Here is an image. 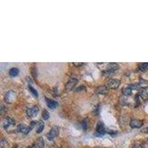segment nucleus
<instances>
[{"mask_svg": "<svg viewBox=\"0 0 148 148\" xmlns=\"http://www.w3.org/2000/svg\"><path fill=\"white\" fill-rule=\"evenodd\" d=\"M118 64L116 63H110L108 64L107 67H106V69L103 70V75L105 76H110L113 73H114L118 69Z\"/></svg>", "mask_w": 148, "mask_h": 148, "instance_id": "obj_1", "label": "nucleus"}, {"mask_svg": "<svg viewBox=\"0 0 148 148\" xmlns=\"http://www.w3.org/2000/svg\"><path fill=\"white\" fill-rule=\"evenodd\" d=\"M59 134V127L57 126H53L49 131L48 134L47 135V139L50 141L54 139L56 137H57Z\"/></svg>", "mask_w": 148, "mask_h": 148, "instance_id": "obj_2", "label": "nucleus"}, {"mask_svg": "<svg viewBox=\"0 0 148 148\" xmlns=\"http://www.w3.org/2000/svg\"><path fill=\"white\" fill-rule=\"evenodd\" d=\"M106 132H107V130L104 128L103 123L102 121H98V123L97 124V126H96L95 135L101 137V136H103L106 133Z\"/></svg>", "mask_w": 148, "mask_h": 148, "instance_id": "obj_3", "label": "nucleus"}, {"mask_svg": "<svg viewBox=\"0 0 148 148\" xmlns=\"http://www.w3.org/2000/svg\"><path fill=\"white\" fill-rule=\"evenodd\" d=\"M16 94L14 90H9L5 96V101L7 104L13 103L16 100Z\"/></svg>", "mask_w": 148, "mask_h": 148, "instance_id": "obj_4", "label": "nucleus"}, {"mask_svg": "<svg viewBox=\"0 0 148 148\" xmlns=\"http://www.w3.org/2000/svg\"><path fill=\"white\" fill-rule=\"evenodd\" d=\"M120 85V81L118 79H111L110 80H108L107 82V84H106V87L107 88L113 89V90H115V89H117Z\"/></svg>", "mask_w": 148, "mask_h": 148, "instance_id": "obj_5", "label": "nucleus"}, {"mask_svg": "<svg viewBox=\"0 0 148 148\" xmlns=\"http://www.w3.org/2000/svg\"><path fill=\"white\" fill-rule=\"evenodd\" d=\"M31 130V127L29 126L24 125V124H20L17 127V130L23 134H28Z\"/></svg>", "mask_w": 148, "mask_h": 148, "instance_id": "obj_6", "label": "nucleus"}, {"mask_svg": "<svg viewBox=\"0 0 148 148\" xmlns=\"http://www.w3.org/2000/svg\"><path fill=\"white\" fill-rule=\"evenodd\" d=\"M39 111V107H38L37 106H34V107H33L32 108H28V109L27 110V111H26V113H27L28 116L30 117V118H31V117L36 116V115L38 114Z\"/></svg>", "mask_w": 148, "mask_h": 148, "instance_id": "obj_7", "label": "nucleus"}, {"mask_svg": "<svg viewBox=\"0 0 148 148\" xmlns=\"http://www.w3.org/2000/svg\"><path fill=\"white\" fill-rule=\"evenodd\" d=\"M139 95L140 96L141 100H144V101L148 100V87H144L140 89Z\"/></svg>", "mask_w": 148, "mask_h": 148, "instance_id": "obj_8", "label": "nucleus"}, {"mask_svg": "<svg viewBox=\"0 0 148 148\" xmlns=\"http://www.w3.org/2000/svg\"><path fill=\"white\" fill-rule=\"evenodd\" d=\"M78 84V79H70L69 81L67 82L65 85V89L67 90H70L73 88L74 87Z\"/></svg>", "mask_w": 148, "mask_h": 148, "instance_id": "obj_9", "label": "nucleus"}, {"mask_svg": "<svg viewBox=\"0 0 148 148\" xmlns=\"http://www.w3.org/2000/svg\"><path fill=\"white\" fill-rule=\"evenodd\" d=\"M142 125H143V121L138 119H133L130 123V126L132 128H140L141 127H142Z\"/></svg>", "mask_w": 148, "mask_h": 148, "instance_id": "obj_10", "label": "nucleus"}, {"mask_svg": "<svg viewBox=\"0 0 148 148\" xmlns=\"http://www.w3.org/2000/svg\"><path fill=\"white\" fill-rule=\"evenodd\" d=\"M15 125V120L14 118H10V117H7L5 119V121L4 122V127L5 129L7 130L9 127H13Z\"/></svg>", "mask_w": 148, "mask_h": 148, "instance_id": "obj_11", "label": "nucleus"}, {"mask_svg": "<svg viewBox=\"0 0 148 148\" xmlns=\"http://www.w3.org/2000/svg\"><path fill=\"white\" fill-rule=\"evenodd\" d=\"M44 146V141L42 137H39L37 140L34 142L33 147L35 148H43Z\"/></svg>", "mask_w": 148, "mask_h": 148, "instance_id": "obj_12", "label": "nucleus"}, {"mask_svg": "<svg viewBox=\"0 0 148 148\" xmlns=\"http://www.w3.org/2000/svg\"><path fill=\"white\" fill-rule=\"evenodd\" d=\"M45 101L47 102V105L51 109H55L58 106V102L54 101V100H51V99H49L47 98H45Z\"/></svg>", "mask_w": 148, "mask_h": 148, "instance_id": "obj_13", "label": "nucleus"}, {"mask_svg": "<svg viewBox=\"0 0 148 148\" xmlns=\"http://www.w3.org/2000/svg\"><path fill=\"white\" fill-rule=\"evenodd\" d=\"M108 92V88L106 86H99L96 90V93L98 94H107Z\"/></svg>", "mask_w": 148, "mask_h": 148, "instance_id": "obj_14", "label": "nucleus"}, {"mask_svg": "<svg viewBox=\"0 0 148 148\" xmlns=\"http://www.w3.org/2000/svg\"><path fill=\"white\" fill-rule=\"evenodd\" d=\"M89 125H90V123H89V120L88 118H85L84 120H83L81 123L79 124L80 127L81 128V130H88V128L89 127Z\"/></svg>", "mask_w": 148, "mask_h": 148, "instance_id": "obj_15", "label": "nucleus"}, {"mask_svg": "<svg viewBox=\"0 0 148 148\" xmlns=\"http://www.w3.org/2000/svg\"><path fill=\"white\" fill-rule=\"evenodd\" d=\"M44 123L42 121H40L38 122L36 126V133H41L43 130H44Z\"/></svg>", "mask_w": 148, "mask_h": 148, "instance_id": "obj_16", "label": "nucleus"}, {"mask_svg": "<svg viewBox=\"0 0 148 148\" xmlns=\"http://www.w3.org/2000/svg\"><path fill=\"white\" fill-rule=\"evenodd\" d=\"M19 73V69L17 67H13L9 71V74L11 76H13V77H15V76H18Z\"/></svg>", "mask_w": 148, "mask_h": 148, "instance_id": "obj_17", "label": "nucleus"}, {"mask_svg": "<svg viewBox=\"0 0 148 148\" xmlns=\"http://www.w3.org/2000/svg\"><path fill=\"white\" fill-rule=\"evenodd\" d=\"M148 69V62H144V63H141L139 65V70L140 71H145Z\"/></svg>", "mask_w": 148, "mask_h": 148, "instance_id": "obj_18", "label": "nucleus"}, {"mask_svg": "<svg viewBox=\"0 0 148 148\" xmlns=\"http://www.w3.org/2000/svg\"><path fill=\"white\" fill-rule=\"evenodd\" d=\"M132 89L130 88V87L128 88H126L123 89L122 90V93L125 96H130L132 94Z\"/></svg>", "mask_w": 148, "mask_h": 148, "instance_id": "obj_19", "label": "nucleus"}, {"mask_svg": "<svg viewBox=\"0 0 148 148\" xmlns=\"http://www.w3.org/2000/svg\"><path fill=\"white\" fill-rule=\"evenodd\" d=\"M28 88H29L30 91L31 92V93H32L33 96H35L36 98H38L39 94H38V92L36 91V90L33 88L32 87V85H31V84H29V85H28Z\"/></svg>", "mask_w": 148, "mask_h": 148, "instance_id": "obj_20", "label": "nucleus"}, {"mask_svg": "<svg viewBox=\"0 0 148 148\" xmlns=\"http://www.w3.org/2000/svg\"><path fill=\"white\" fill-rule=\"evenodd\" d=\"M49 118H50V113H49V112L47 110H44L43 111V113H42V118L44 119V120H47Z\"/></svg>", "mask_w": 148, "mask_h": 148, "instance_id": "obj_21", "label": "nucleus"}, {"mask_svg": "<svg viewBox=\"0 0 148 148\" xmlns=\"http://www.w3.org/2000/svg\"><path fill=\"white\" fill-rule=\"evenodd\" d=\"M129 87L132 89V90H139V89H141V87L139 83H138V84H133L130 85Z\"/></svg>", "mask_w": 148, "mask_h": 148, "instance_id": "obj_22", "label": "nucleus"}, {"mask_svg": "<svg viewBox=\"0 0 148 148\" xmlns=\"http://www.w3.org/2000/svg\"><path fill=\"white\" fill-rule=\"evenodd\" d=\"M85 90H86L85 87L83 86V85H81V86H79V88H77L74 91H75L76 93H79V92H83V91H85Z\"/></svg>", "mask_w": 148, "mask_h": 148, "instance_id": "obj_23", "label": "nucleus"}, {"mask_svg": "<svg viewBox=\"0 0 148 148\" xmlns=\"http://www.w3.org/2000/svg\"><path fill=\"white\" fill-rule=\"evenodd\" d=\"M31 73H32L33 76L34 78H36V76H37L36 69L35 67H32V69H31Z\"/></svg>", "mask_w": 148, "mask_h": 148, "instance_id": "obj_24", "label": "nucleus"}, {"mask_svg": "<svg viewBox=\"0 0 148 148\" xmlns=\"http://www.w3.org/2000/svg\"><path fill=\"white\" fill-rule=\"evenodd\" d=\"M7 108L6 107H5V106H3V105H2L1 106V109H0V112H1V114H3L4 113H6L7 112Z\"/></svg>", "mask_w": 148, "mask_h": 148, "instance_id": "obj_25", "label": "nucleus"}, {"mask_svg": "<svg viewBox=\"0 0 148 148\" xmlns=\"http://www.w3.org/2000/svg\"><path fill=\"white\" fill-rule=\"evenodd\" d=\"M99 108H100V106L99 105H97L96 109H95V110H94V113H95L96 115H98V113H99Z\"/></svg>", "mask_w": 148, "mask_h": 148, "instance_id": "obj_26", "label": "nucleus"}, {"mask_svg": "<svg viewBox=\"0 0 148 148\" xmlns=\"http://www.w3.org/2000/svg\"><path fill=\"white\" fill-rule=\"evenodd\" d=\"M133 148H143V147H142V146H141V145H139V144H135V145L133 147Z\"/></svg>", "mask_w": 148, "mask_h": 148, "instance_id": "obj_27", "label": "nucleus"}, {"mask_svg": "<svg viewBox=\"0 0 148 148\" xmlns=\"http://www.w3.org/2000/svg\"><path fill=\"white\" fill-rule=\"evenodd\" d=\"M83 64L81 63V64H76V63H74V65H76V66H80V65H82Z\"/></svg>", "mask_w": 148, "mask_h": 148, "instance_id": "obj_28", "label": "nucleus"}, {"mask_svg": "<svg viewBox=\"0 0 148 148\" xmlns=\"http://www.w3.org/2000/svg\"><path fill=\"white\" fill-rule=\"evenodd\" d=\"M144 131H145L146 133H148V127L146 128V129H145V130H144Z\"/></svg>", "mask_w": 148, "mask_h": 148, "instance_id": "obj_29", "label": "nucleus"}, {"mask_svg": "<svg viewBox=\"0 0 148 148\" xmlns=\"http://www.w3.org/2000/svg\"><path fill=\"white\" fill-rule=\"evenodd\" d=\"M14 148H16V147H14Z\"/></svg>", "mask_w": 148, "mask_h": 148, "instance_id": "obj_30", "label": "nucleus"}]
</instances>
